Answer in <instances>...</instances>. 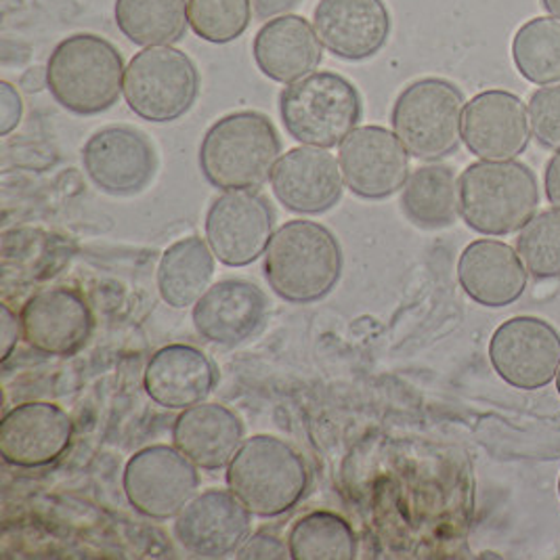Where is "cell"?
I'll return each mask as SVG.
<instances>
[{
  "instance_id": "obj_1",
  "label": "cell",
  "mask_w": 560,
  "mask_h": 560,
  "mask_svg": "<svg viewBox=\"0 0 560 560\" xmlns=\"http://www.w3.org/2000/svg\"><path fill=\"white\" fill-rule=\"evenodd\" d=\"M281 141L269 116L244 109L217 120L202 139L200 168L223 191H255L273 175Z\"/></svg>"
},
{
  "instance_id": "obj_2",
  "label": "cell",
  "mask_w": 560,
  "mask_h": 560,
  "mask_svg": "<svg viewBox=\"0 0 560 560\" xmlns=\"http://www.w3.org/2000/svg\"><path fill=\"white\" fill-rule=\"evenodd\" d=\"M125 59L107 38L80 32L63 38L47 61V89L63 109L95 116L125 95Z\"/></svg>"
},
{
  "instance_id": "obj_3",
  "label": "cell",
  "mask_w": 560,
  "mask_h": 560,
  "mask_svg": "<svg viewBox=\"0 0 560 560\" xmlns=\"http://www.w3.org/2000/svg\"><path fill=\"white\" fill-rule=\"evenodd\" d=\"M342 273V250L328 228L290 221L265 250V278L288 303L306 305L330 294Z\"/></svg>"
},
{
  "instance_id": "obj_4",
  "label": "cell",
  "mask_w": 560,
  "mask_h": 560,
  "mask_svg": "<svg viewBox=\"0 0 560 560\" xmlns=\"http://www.w3.org/2000/svg\"><path fill=\"white\" fill-rule=\"evenodd\" d=\"M458 183L459 217L470 230L491 237L523 230L539 205L534 171L516 160L475 162Z\"/></svg>"
},
{
  "instance_id": "obj_5",
  "label": "cell",
  "mask_w": 560,
  "mask_h": 560,
  "mask_svg": "<svg viewBox=\"0 0 560 560\" xmlns=\"http://www.w3.org/2000/svg\"><path fill=\"white\" fill-rule=\"evenodd\" d=\"M228 487L253 514L273 518L305 498L308 468L290 443L271 434H256L244 441L231 459Z\"/></svg>"
},
{
  "instance_id": "obj_6",
  "label": "cell",
  "mask_w": 560,
  "mask_h": 560,
  "mask_svg": "<svg viewBox=\"0 0 560 560\" xmlns=\"http://www.w3.org/2000/svg\"><path fill=\"white\" fill-rule=\"evenodd\" d=\"M361 95L349 78L313 72L280 93V116L288 135L308 148L340 145L361 120Z\"/></svg>"
},
{
  "instance_id": "obj_7",
  "label": "cell",
  "mask_w": 560,
  "mask_h": 560,
  "mask_svg": "<svg viewBox=\"0 0 560 560\" xmlns=\"http://www.w3.org/2000/svg\"><path fill=\"white\" fill-rule=\"evenodd\" d=\"M464 95L445 78H420L393 105V130L409 155L434 162L456 152L462 139Z\"/></svg>"
},
{
  "instance_id": "obj_8",
  "label": "cell",
  "mask_w": 560,
  "mask_h": 560,
  "mask_svg": "<svg viewBox=\"0 0 560 560\" xmlns=\"http://www.w3.org/2000/svg\"><path fill=\"white\" fill-rule=\"evenodd\" d=\"M198 93V68L178 49L148 47L128 63L125 100L141 120L175 122L194 107Z\"/></svg>"
},
{
  "instance_id": "obj_9",
  "label": "cell",
  "mask_w": 560,
  "mask_h": 560,
  "mask_svg": "<svg viewBox=\"0 0 560 560\" xmlns=\"http://www.w3.org/2000/svg\"><path fill=\"white\" fill-rule=\"evenodd\" d=\"M128 504L143 516L166 521L177 516L198 493V466L177 447L152 445L137 452L125 468Z\"/></svg>"
},
{
  "instance_id": "obj_10",
  "label": "cell",
  "mask_w": 560,
  "mask_h": 560,
  "mask_svg": "<svg viewBox=\"0 0 560 560\" xmlns=\"http://www.w3.org/2000/svg\"><path fill=\"white\" fill-rule=\"evenodd\" d=\"M489 359L504 383L535 390L555 381L560 365V334L537 317H512L489 342Z\"/></svg>"
},
{
  "instance_id": "obj_11",
  "label": "cell",
  "mask_w": 560,
  "mask_h": 560,
  "mask_svg": "<svg viewBox=\"0 0 560 560\" xmlns=\"http://www.w3.org/2000/svg\"><path fill=\"white\" fill-rule=\"evenodd\" d=\"M276 217L255 191H225L206 214V242L228 267H246L265 255Z\"/></svg>"
},
{
  "instance_id": "obj_12",
  "label": "cell",
  "mask_w": 560,
  "mask_h": 560,
  "mask_svg": "<svg viewBox=\"0 0 560 560\" xmlns=\"http://www.w3.org/2000/svg\"><path fill=\"white\" fill-rule=\"evenodd\" d=\"M338 162L345 185L361 200H386L404 189L409 153L384 127H359L340 143Z\"/></svg>"
},
{
  "instance_id": "obj_13",
  "label": "cell",
  "mask_w": 560,
  "mask_h": 560,
  "mask_svg": "<svg viewBox=\"0 0 560 560\" xmlns=\"http://www.w3.org/2000/svg\"><path fill=\"white\" fill-rule=\"evenodd\" d=\"M253 512L231 491L208 489L175 516V537L194 557L223 559L250 537Z\"/></svg>"
},
{
  "instance_id": "obj_14",
  "label": "cell",
  "mask_w": 560,
  "mask_h": 560,
  "mask_svg": "<svg viewBox=\"0 0 560 560\" xmlns=\"http://www.w3.org/2000/svg\"><path fill=\"white\" fill-rule=\"evenodd\" d=\"M82 164L89 178L105 194L135 196L152 183L158 158L141 130L107 127L86 141Z\"/></svg>"
},
{
  "instance_id": "obj_15",
  "label": "cell",
  "mask_w": 560,
  "mask_h": 560,
  "mask_svg": "<svg viewBox=\"0 0 560 560\" xmlns=\"http://www.w3.org/2000/svg\"><path fill=\"white\" fill-rule=\"evenodd\" d=\"M462 139L468 152L487 162L514 160L532 139L529 112L510 91H483L464 107Z\"/></svg>"
},
{
  "instance_id": "obj_16",
  "label": "cell",
  "mask_w": 560,
  "mask_h": 560,
  "mask_svg": "<svg viewBox=\"0 0 560 560\" xmlns=\"http://www.w3.org/2000/svg\"><path fill=\"white\" fill-rule=\"evenodd\" d=\"M22 338L40 355L72 357L93 334V313L72 288H49L34 294L22 313Z\"/></svg>"
},
{
  "instance_id": "obj_17",
  "label": "cell",
  "mask_w": 560,
  "mask_h": 560,
  "mask_svg": "<svg viewBox=\"0 0 560 560\" xmlns=\"http://www.w3.org/2000/svg\"><path fill=\"white\" fill-rule=\"evenodd\" d=\"M313 27L334 57L365 61L386 47L390 13L384 0H319Z\"/></svg>"
},
{
  "instance_id": "obj_18",
  "label": "cell",
  "mask_w": 560,
  "mask_h": 560,
  "mask_svg": "<svg viewBox=\"0 0 560 560\" xmlns=\"http://www.w3.org/2000/svg\"><path fill=\"white\" fill-rule=\"evenodd\" d=\"M70 416L45 401L11 409L0 424V454L18 468H43L61 458L72 441Z\"/></svg>"
},
{
  "instance_id": "obj_19",
  "label": "cell",
  "mask_w": 560,
  "mask_h": 560,
  "mask_svg": "<svg viewBox=\"0 0 560 560\" xmlns=\"http://www.w3.org/2000/svg\"><path fill=\"white\" fill-rule=\"evenodd\" d=\"M280 205L296 214H322L340 202L345 178L340 162L322 148H294L283 153L271 175Z\"/></svg>"
},
{
  "instance_id": "obj_20",
  "label": "cell",
  "mask_w": 560,
  "mask_h": 560,
  "mask_svg": "<svg viewBox=\"0 0 560 560\" xmlns=\"http://www.w3.org/2000/svg\"><path fill=\"white\" fill-rule=\"evenodd\" d=\"M269 315L265 292L244 280H223L206 290L194 306L198 334L223 347H237L262 330Z\"/></svg>"
},
{
  "instance_id": "obj_21",
  "label": "cell",
  "mask_w": 560,
  "mask_h": 560,
  "mask_svg": "<svg viewBox=\"0 0 560 560\" xmlns=\"http://www.w3.org/2000/svg\"><path fill=\"white\" fill-rule=\"evenodd\" d=\"M527 273L518 253L498 240H477L459 256V285L479 305L516 303L527 290Z\"/></svg>"
},
{
  "instance_id": "obj_22",
  "label": "cell",
  "mask_w": 560,
  "mask_h": 560,
  "mask_svg": "<svg viewBox=\"0 0 560 560\" xmlns=\"http://www.w3.org/2000/svg\"><path fill=\"white\" fill-rule=\"evenodd\" d=\"M253 57L262 77L292 84L313 74L324 59L315 27L301 15H280L256 32Z\"/></svg>"
},
{
  "instance_id": "obj_23",
  "label": "cell",
  "mask_w": 560,
  "mask_h": 560,
  "mask_svg": "<svg viewBox=\"0 0 560 560\" xmlns=\"http://www.w3.org/2000/svg\"><path fill=\"white\" fill-rule=\"evenodd\" d=\"M217 384V368L189 345H168L150 359L143 376L145 393L158 406L187 409L202 404Z\"/></svg>"
},
{
  "instance_id": "obj_24",
  "label": "cell",
  "mask_w": 560,
  "mask_h": 560,
  "mask_svg": "<svg viewBox=\"0 0 560 560\" xmlns=\"http://www.w3.org/2000/svg\"><path fill=\"white\" fill-rule=\"evenodd\" d=\"M173 443L198 468L219 470L230 466L231 459L242 447L244 424L225 406L198 404L194 408L183 409L175 420Z\"/></svg>"
},
{
  "instance_id": "obj_25",
  "label": "cell",
  "mask_w": 560,
  "mask_h": 560,
  "mask_svg": "<svg viewBox=\"0 0 560 560\" xmlns=\"http://www.w3.org/2000/svg\"><path fill=\"white\" fill-rule=\"evenodd\" d=\"M401 210L420 230H445L458 221L459 183L445 164H427L409 175Z\"/></svg>"
},
{
  "instance_id": "obj_26",
  "label": "cell",
  "mask_w": 560,
  "mask_h": 560,
  "mask_svg": "<svg viewBox=\"0 0 560 560\" xmlns=\"http://www.w3.org/2000/svg\"><path fill=\"white\" fill-rule=\"evenodd\" d=\"M214 253L198 235L173 244L158 267V290L173 308L196 305L210 288L214 276Z\"/></svg>"
},
{
  "instance_id": "obj_27",
  "label": "cell",
  "mask_w": 560,
  "mask_h": 560,
  "mask_svg": "<svg viewBox=\"0 0 560 560\" xmlns=\"http://www.w3.org/2000/svg\"><path fill=\"white\" fill-rule=\"evenodd\" d=\"M116 26L137 47H171L189 26L187 0H116Z\"/></svg>"
},
{
  "instance_id": "obj_28",
  "label": "cell",
  "mask_w": 560,
  "mask_h": 560,
  "mask_svg": "<svg viewBox=\"0 0 560 560\" xmlns=\"http://www.w3.org/2000/svg\"><path fill=\"white\" fill-rule=\"evenodd\" d=\"M512 61L532 84H559L560 20L534 18L518 27L512 40Z\"/></svg>"
},
{
  "instance_id": "obj_29",
  "label": "cell",
  "mask_w": 560,
  "mask_h": 560,
  "mask_svg": "<svg viewBox=\"0 0 560 560\" xmlns=\"http://www.w3.org/2000/svg\"><path fill=\"white\" fill-rule=\"evenodd\" d=\"M285 541L294 560H351L357 555L351 525L331 512H311L299 518Z\"/></svg>"
},
{
  "instance_id": "obj_30",
  "label": "cell",
  "mask_w": 560,
  "mask_h": 560,
  "mask_svg": "<svg viewBox=\"0 0 560 560\" xmlns=\"http://www.w3.org/2000/svg\"><path fill=\"white\" fill-rule=\"evenodd\" d=\"M516 253L535 280L560 278V210H544L516 237Z\"/></svg>"
},
{
  "instance_id": "obj_31",
  "label": "cell",
  "mask_w": 560,
  "mask_h": 560,
  "mask_svg": "<svg viewBox=\"0 0 560 560\" xmlns=\"http://www.w3.org/2000/svg\"><path fill=\"white\" fill-rule=\"evenodd\" d=\"M253 20L250 0H189V26L212 45L237 40Z\"/></svg>"
},
{
  "instance_id": "obj_32",
  "label": "cell",
  "mask_w": 560,
  "mask_h": 560,
  "mask_svg": "<svg viewBox=\"0 0 560 560\" xmlns=\"http://www.w3.org/2000/svg\"><path fill=\"white\" fill-rule=\"evenodd\" d=\"M527 112L535 141L546 150H560V84L537 89Z\"/></svg>"
},
{
  "instance_id": "obj_33",
  "label": "cell",
  "mask_w": 560,
  "mask_h": 560,
  "mask_svg": "<svg viewBox=\"0 0 560 560\" xmlns=\"http://www.w3.org/2000/svg\"><path fill=\"white\" fill-rule=\"evenodd\" d=\"M237 559H292L288 541L267 532L250 535L244 546L235 552Z\"/></svg>"
},
{
  "instance_id": "obj_34",
  "label": "cell",
  "mask_w": 560,
  "mask_h": 560,
  "mask_svg": "<svg viewBox=\"0 0 560 560\" xmlns=\"http://www.w3.org/2000/svg\"><path fill=\"white\" fill-rule=\"evenodd\" d=\"M24 103L18 89L11 82H0V135L7 137L20 125Z\"/></svg>"
},
{
  "instance_id": "obj_35",
  "label": "cell",
  "mask_w": 560,
  "mask_h": 560,
  "mask_svg": "<svg viewBox=\"0 0 560 560\" xmlns=\"http://www.w3.org/2000/svg\"><path fill=\"white\" fill-rule=\"evenodd\" d=\"M20 336H22L20 317L9 308V305H2V361L11 357L13 349L18 347Z\"/></svg>"
},
{
  "instance_id": "obj_36",
  "label": "cell",
  "mask_w": 560,
  "mask_h": 560,
  "mask_svg": "<svg viewBox=\"0 0 560 560\" xmlns=\"http://www.w3.org/2000/svg\"><path fill=\"white\" fill-rule=\"evenodd\" d=\"M544 189L546 198L552 208L560 210V150L550 158L546 173H544Z\"/></svg>"
},
{
  "instance_id": "obj_37",
  "label": "cell",
  "mask_w": 560,
  "mask_h": 560,
  "mask_svg": "<svg viewBox=\"0 0 560 560\" xmlns=\"http://www.w3.org/2000/svg\"><path fill=\"white\" fill-rule=\"evenodd\" d=\"M301 0H253L256 18L258 20H273L280 15H288Z\"/></svg>"
},
{
  "instance_id": "obj_38",
  "label": "cell",
  "mask_w": 560,
  "mask_h": 560,
  "mask_svg": "<svg viewBox=\"0 0 560 560\" xmlns=\"http://www.w3.org/2000/svg\"><path fill=\"white\" fill-rule=\"evenodd\" d=\"M20 86L27 93H40L47 89V68H30L20 80Z\"/></svg>"
},
{
  "instance_id": "obj_39",
  "label": "cell",
  "mask_w": 560,
  "mask_h": 560,
  "mask_svg": "<svg viewBox=\"0 0 560 560\" xmlns=\"http://www.w3.org/2000/svg\"><path fill=\"white\" fill-rule=\"evenodd\" d=\"M541 7L552 15L560 20V0H541Z\"/></svg>"
},
{
  "instance_id": "obj_40",
  "label": "cell",
  "mask_w": 560,
  "mask_h": 560,
  "mask_svg": "<svg viewBox=\"0 0 560 560\" xmlns=\"http://www.w3.org/2000/svg\"><path fill=\"white\" fill-rule=\"evenodd\" d=\"M557 388H559V395H560V368H559V376H557Z\"/></svg>"
},
{
  "instance_id": "obj_41",
  "label": "cell",
  "mask_w": 560,
  "mask_h": 560,
  "mask_svg": "<svg viewBox=\"0 0 560 560\" xmlns=\"http://www.w3.org/2000/svg\"><path fill=\"white\" fill-rule=\"evenodd\" d=\"M559 495H560V479H559Z\"/></svg>"
}]
</instances>
